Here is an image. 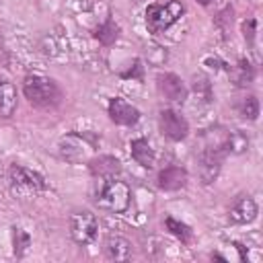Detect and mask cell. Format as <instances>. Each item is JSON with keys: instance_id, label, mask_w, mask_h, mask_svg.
Here are the masks:
<instances>
[{"instance_id": "4", "label": "cell", "mask_w": 263, "mask_h": 263, "mask_svg": "<svg viewBox=\"0 0 263 263\" xmlns=\"http://www.w3.org/2000/svg\"><path fill=\"white\" fill-rule=\"evenodd\" d=\"M60 156L72 164H80V162H88L95 144L84 136V134H66L60 144Z\"/></svg>"}, {"instance_id": "20", "label": "cell", "mask_w": 263, "mask_h": 263, "mask_svg": "<svg viewBox=\"0 0 263 263\" xmlns=\"http://www.w3.org/2000/svg\"><path fill=\"white\" fill-rule=\"evenodd\" d=\"M12 242H14V253L16 257H23L27 253V249L31 247V236L23 230V228H14L12 232Z\"/></svg>"}, {"instance_id": "16", "label": "cell", "mask_w": 263, "mask_h": 263, "mask_svg": "<svg viewBox=\"0 0 263 263\" xmlns=\"http://www.w3.org/2000/svg\"><path fill=\"white\" fill-rule=\"evenodd\" d=\"M105 251H107L109 259L127 261L132 257V242L123 236H109L105 242Z\"/></svg>"}, {"instance_id": "23", "label": "cell", "mask_w": 263, "mask_h": 263, "mask_svg": "<svg viewBox=\"0 0 263 263\" xmlns=\"http://www.w3.org/2000/svg\"><path fill=\"white\" fill-rule=\"evenodd\" d=\"M242 31H245V39L253 41V35H255V21H253V18H251V21H245Z\"/></svg>"}, {"instance_id": "25", "label": "cell", "mask_w": 263, "mask_h": 263, "mask_svg": "<svg viewBox=\"0 0 263 263\" xmlns=\"http://www.w3.org/2000/svg\"><path fill=\"white\" fill-rule=\"evenodd\" d=\"M197 2H199V4H203V6H208V4L212 2V0H197Z\"/></svg>"}, {"instance_id": "22", "label": "cell", "mask_w": 263, "mask_h": 263, "mask_svg": "<svg viewBox=\"0 0 263 263\" xmlns=\"http://www.w3.org/2000/svg\"><path fill=\"white\" fill-rule=\"evenodd\" d=\"M236 84H249L253 80V68L247 60H240L238 62V68H236Z\"/></svg>"}, {"instance_id": "7", "label": "cell", "mask_w": 263, "mask_h": 263, "mask_svg": "<svg viewBox=\"0 0 263 263\" xmlns=\"http://www.w3.org/2000/svg\"><path fill=\"white\" fill-rule=\"evenodd\" d=\"M222 158H224L222 152L201 148V152H199V156H197L201 183L210 185L212 181H216V177H218V173H220V168H222Z\"/></svg>"}, {"instance_id": "1", "label": "cell", "mask_w": 263, "mask_h": 263, "mask_svg": "<svg viewBox=\"0 0 263 263\" xmlns=\"http://www.w3.org/2000/svg\"><path fill=\"white\" fill-rule=\"evenodd\" d=\"M23 92L27 101L37 109H53L62 103V88L49 76L31 74L23 82Z\"/></svg>"}, {"instance_id": "10", "label": "cell", "mask_w": 263, "mask_h": 263, "mask_svg": "<svg viewBox=\"0 0 263 263\" xmlns=\"http://www.w3.org/2000/svg\"><path fill=\"white\" fill-rule=\"evenodd\" d=\"M158 90L173 103H183L187 99V86L177 74H160L158 76Z\"/></svg>"}, {"instance_id": "24", "label": "cell", "mask_w": 263, "mask_h": 263, "mask_svg": "<svg viewBox=\"0 0 263 263\" xmlns=\"http://www.w3.org/2000/svg\"><path fill=\"white\" fill-rule=\"evenodd\" d=\"M121 76H123V78H129V76H136V78H142V66H140V62H136V64H134V68H132L129 72H123Z\"/></svg>"}, {"instance_id": "6", "label": "cell", "mask_w": 263, "mask_h": 263, "mask_svg": "<svg viewBox=\"0 0 263 263\" xmlns=\"http://www.w3.org/2000/svg\"><path fill=\"white\" fill-rule=\"evenodd\" d=\"M158 125H160V132H162L168 140H173V142L183 140V138L187 136V132H189L187 119H185L183 115H179L177 111H173V109H162V111H160V115H158Z\"/></svg>"}, {"instance_id": "8", "label": "cell", "mask_w": 263, "mask_h": 263, "mask_svg": "<svg viewBox=\"0 0 263 263\" xmlns=\"http://www.w3.org/2000/svg\"><path fill=\"white\" fill-rule=\"evenodd\" d=\"M8 177L14 187H25V189H35V191H43L47 187L45 179L39 173L31 171L27 166H21V164H12L8 168Z\"/></svg>"}, {"instance_id": "5", "label": "cell", "mask_w": 263, "mask_h": 263, "mask_svg": "<svg viewBox=\"0 0 263 263\" xmlns=\"http://www.w3.org/2000/svg\"><path fill=\"white\" fill-rule=\"evenodd\" d=\"M99 220L88 210H78L70 216V234L78 245H90L97 238Z\"/></svg>"}, {"instance_id": "21", "label": "cell", "mask_w": 263, "mask_h": 263, "mask_svg": "<svg viewBox=\"0 0 263 263\" xmlns=\"http://www.w3.org/2000/svg\"><path fill=\"white\" fill-rule=\"evenodd\" d=\"M240 113H242L245 119L255 121L257 115H259V101H257L253 95L247 97V99H242V103H240Z\"/></svg>"}, {"instance_id": "17", "label": "cell", "mask_w": 263, "mask_h": 263, "mask_svg": "<svg viewBox=\"0 0 263 263\" xmlns=\"http://www.w3.org/2000/svg\"><path fill=\"white\" fill-rule=\"evenodd\" d=\"M95 37L103 43V45H113L119 37V27L113 21H105L103 25H99L95 29Z\"/></svg>"}, {"instance_id": "14", "label": "cell", "mask_w": 263, "mask_h": 263, "mask_svg": "<svg viewBox=\"0 0 263 263\" xmlns=\"http://www.w3.org/2000/svg\"><path fill=\"white\" fill-rule=\"evenodd\" d=\"M16 109V88L6 74L0 76V115L10 117Z\"/></svg>"}, {"instance_id": "13", "label": "cell", "mask_w": 263, "mask_h": 263, "mask_svg": "<svg viewBox=\"0 0 263 263\" xmlns=\"http://www.w3.org/2000/svg\"><path fill=\"white\" fill-rule=\"evenodd\" d=\"M187 185V171L181 166H166L158 173V187L164 191H177Z\"/></svg>"}, {"instance_id": "18", "label": "cell", "mask_w": 263, "mask_h": 263, "mask_svg": "<svg viewBox=\"0 0 263 263\" xmlns=\"http://www.w3.org/2000/svg\"><path fill=\"white\" fill-rule=\"evenodd\" d=\"M247 146H249V138L242 132H238V129L228 132V136H226V152L240 154V152L247 150Z\"/></svg>"}, {"instance_id": "9", "label": "cell", "mask_w": 263, "mask_h": 263, "mask_svg": "<svg viewBox=\"0 0 263 263\" xmlns=\"http://www.w3.org/2000/svg\"><path fill=\"white\" fill-rule=\"evenodd\" d=\"M109 117L119 125H136L140 119V111L132 103L115 97L109 103Z\"/></svg>"}, {"instance_id": "19", "label": "cell", "mask_w": 263, "mask_h": 263, "mask_svg": "<svg viewBox=\"0 0 263 263\" xmlns=\"http://www.w3.org/2000/svg\"><path fill=\"white\" fill-rule=\"evenodd\" d=\"M166 228H168V232L171 234H175L177 238H181L183 242H187L189 238H191V228L187 226V224H183V222H179V220H175V218H166Z\"/></svg>"}, {"instance_id": "3", "label": "cell", "mask_w": 263, "mask_h": 263, "mask_svg": "<svg viewBox=\"0 0 263 263\" xmlns=\"http://www.w3.org/2000/svg\"><path fill=\"white\" fill-rule=\"evenodd\" d=\"M183 4L179 0H168L164 4H150L146 8V27L150 33H162L183 14Z\"/></svg>"}, {"instance_id": "15", "label": "cell", "mask_w": 263, "mask_h": 263, "mask_svg": "<svg viewBox=\"0 0 263 263\" xmlns=\"http://www.w3.org/2000/svg\"><path fill=\"white\" fill-rule=\"evenodd\" d=\"M129 150H132V158H134L140 166H144V168H152V166H154L156 154H154V150H152V146H150L148 140H144V138L132 140Z\"/></svg>"}, {"instance_id": "2", "label": "cell", "mask_w": 263, "mask_h": 263, "mask_svg": "<svg viewBox=\"0 0 263 263\" xmlns=\"http://www.w3.org/2000/svg\"><path fill=\"white\" fill-rule=\"evenodd\" d=\"M129 197L132 191L127 187V183L115 179V177H107V181H103L99 193H97V205L105 212H125L129 205Z\"/></svg>"}, {"instance_id": "11", "label": "cell", "mask_w": 263, "mask_h": 263, "mask_svg": "<svg viewBox=\"0 0 263 263\" xmlns=\"http://www.w3.org/2000/svg\"><path fill=\"white\" fill-rule=\"evenodd\" d=\"M228 218L234 224H249L257 218V203L249 195H240L230 208H228Z\"/></svg>"}, {"instance_id": "12", "label": "cell", "mask_w": 263, "mask_h": 263, "mask_svg": "<svg viewBox=\"0 0 263 263\" xmlns=\"http://www.w3.org/2000/svg\"><path fill=\"white\" fill-rule=\"evenodd\" d=\"M88 168L95 177H101V179H107V177H115L119 175L121 171V162L119 158L111 156V154H101V156H95L88 160Z\"/></svg>"}]
</instances>
